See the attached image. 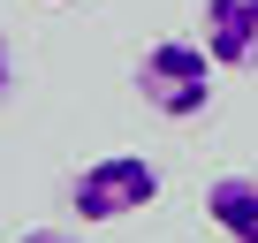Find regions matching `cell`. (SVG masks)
<instances>
[{
    "mask_svg": "<svg viewBox=\"0 0 258 243\" xmlns=\"http://www.w3.org/2000/svg\"><path fill=\"white\" fill-rule=\"evenodd\" d=\"M213 69L220 61L198 38H160L137 61V99L167 122H198V114H213Z\"/></svg>",
    "mask_w": 258,
    "mask_h": 243,
    "instance_id": "obj_1",
    "label": "cell"
},
{
    "mask_svg": "<svg viewBox=\"0 0 258 243\" xmlns=\"http://www.w3.org/2000/svg\"><path fill=\"white\" fill-rule=\"evenodd\" d=\"M160 198V167L145 160V152H99L91 167H76V183H69V213L76 220H129V213H145Z\"/></svg>",
    "mask_w": 258,
    "mask_h": 243,
    "instance_id": "obj_2",
    "label": "cell"
},
{
    "mask_svg": "<svg viewBox=\"0 0 258 243\" xmlns=\"http://www.w3.org/2000/svg\"><path fill=\"white\" fill-rule=\"evenodd\" d=\"M198 31L220 69H258V0H205Z\"/></svg>",
    "mask_w": 258,
    "mask_h": 243,
    "instance_id": "obj_3",
    "label": "cell"
},
{
    "mask_svg": "<svg viewBox=\"0 0 258 243\" xmlns=\"http://www.w3.org/2000/svg\"><path fill=\"white\" fill-rule=\"evenodd\" d=\"M205 220L228 243H258V175H220L205 190Z\"/></svg>",
    "mask_w": 258,
    "mask_h": 243,
    "instance_id": "obj_4",
    "label": "cell"
},
{
    "mask_svg": "<svg viewBox=\"0 0 258 243\" xmlns=\"http://www.w3.org/2000/svg\"><path fill=\"white\" fill-rule=\"evenodd\" d=\"M23 243H84V235H69V228H31Z\"/></svg>",
    "mask_w": 258,
    "mask_h": 243,
    "instance_id": "obj_5",
    "label": "cell"
},
{
    "mask_svg": "<svg viewBox=\"0 0 258 243\" xmlns=\"http://www.w3.org/2000/svg\"><path fill=\"white\" fill-rule=\"evenodd\" d=\"M16 84V53H8V38H0V91Z\"/></svg>",
    "mask_w": 258,
    "mask_h": 243,
    "instance_id": "obj_6",
    "label": "cell"
}]
</instances>
